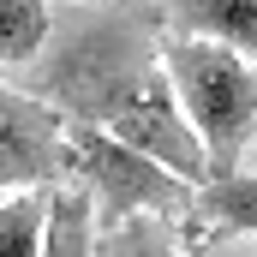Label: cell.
<instances>
[{"label":"cell","instance_id":"obj_1","mask_svg":"<svg viewBox=\"0 0 257 257\" xmlns=\"http://www.w3.org/2000/svg\"><path fill=\"white\" fill-rule=\"evenodd\" d=\"M156 30H162L156 0H96L84 12H66L54 18L48 48L18 72L12 90L54 108L66 126H96L120 138L126 150L162 162L174 180L203 192L215 174L174 102Z\"/></svg>","mask_w":257,"mask_h":257},{"label":"cell","instance_id":"obj_2","mask_svg":"<svg viewBox=\"0 0 257 257\" xmlns=\"http://www.w3.org/2000/svg\"><path fill=\"white\" fill-rule=\"evenodd\" d=\"M162 72L174 84V102L186 114V126L197 132L209 174L227 180L239 174V150L257 138V66L221 42H162Z\"/></svg>","mask_w":257,"mask_h":257},{"label":"cell","instance_id":"obj_3","mask_svg":"<svg viewBox=\"0 0 257 257\" xmlns=\"http://www.w3.org/2000/svg\"><path fill=\"white\" fill-rule=\"evenodd\" d=\"M66 180L96 197V227H120L132 215H174L197 203L186 180H174L162 162L126 150L96 126H66Z\"/></svg>","mask_w":257,"mask_h":257},{"label":"cell","instance_id":"obj_4","mask_svg":"<svg viewBox=\"0 0 257 257\" xmlns=\"http://www.w3.org/2000/svg\"><path fill=\"white\" fill-rule=\"evenodd\" d=\"M66 180V120L36 96L0 84V197L48 192Z\"/></svg>","mask_w":257,"mask_h":257},{"label":"cell","instance_id":"obj_5","mask_svg":"<svg viewBox=\"0 0 257 257\" xmlns=\"http://www.w3.org/2000/svg\"><path fill=\"white\" fill-rule=\"evenodd\" d=\"M156 12L186 42H221L257 60V0H156Z\"/></svg>","mask_w":257,"mask_h":257},{"label":"cell","instance_id":"obj_6","mask_svg":"<svg viewBox=\"0 0 257 257\" xmlns=\"http://www.w3.org/2000/svg\"><path fill=\"white\" fill-rule=\"evenodd\" d=\"M42 257H96V197L78 180L48 186V227H42Z\"/></svg>","mask_w":257,"mask_h":257},{"label":"cell","instance_id":"obj_7","mask_svg":"<svg viewBox=\"0 0 257 257\" xmlns=\"http://www.w3.org/2000/svg\"><path fill=\"white\" fill-rule=\"evenodd\" d=\"M54 36L48 0H0V72H24Z\"/></svg>","mask_w":257,"mask_h":257},{"label":"cell","instance_id":"obj_8","mask_svg":"<svg viewBox=\"0 0 257 257\" xmlns=\"http://www.w3.org/2000/svg\"><path fill=\"white\" fill-rule=\"evenodd\" d=\"M42 227H48V192L0 197V257H42Z\"/></svg>","mask_w":257,"mask_h":257},{"label":"cell","instance_id":"obj_9","mask_svg":"<svg viewBox=\"0 0 257 257\" xmlns=\"http://www.w3.org/2000/svg\"><path fill=\"white\" fill-rule=\"evenodd\" d=\"M96 257H180L168 215H132L120 227H96Z\"/></svg>","mask_w":257,"mask_h":257},{"label":"cell","instance_id":"obj_10","mask_svg":"<svg viewBox=\"0 0 257 257\" xmlns=\"http://www.w3.org/2000/svg\"><path fill=\"white\" fill-rule=\"evenodd\" d=\"M192 209H203L209 221L221 227H239V233H257V174H227V180H209L197 192Z\"/></svg>","mask_w":257,"mask_h":257}]
</instances>
